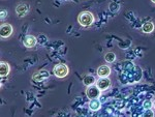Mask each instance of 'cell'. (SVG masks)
I'll list each match as a JSON object with an SVG mask.
<instances>
[{
    "instance_id": "1",
    "label": "cell",
    "mask_w": 155,
    "mask_h": 117,
    "mask_svg": "<svg viewBox=\"0 0 155 117\" xmlns=\"http://www.w3.org/2000/svg\"><path fill=\"white\" fill-rule=\"evenodd\" d=\"M94 22L93 15L89 12H83L80 14L79 16V23L80 25H82L83 27H88L91 26Z\"/></svg>"
},
{
    "instance_id": "2",
    "label": "cell",
    "mask_w": 155,
    "mask_h": 117,
    "mask_svg": "<svg viewBox=\"0 0 155 117\" xmlns=\"http://www.w3.org/2000/svg\"><path fill=\"white\" fill-rule=\"evenodd\" d=\"M68 74V68L65 64H57L54 68V75L57 78H64Z\"/></svg>"
},
{
    "instance_id": "3",
    "label": "cell",
    "mask_w": 155,
    "mask_h": 117,
    "mask_svg": "<svg viewBox=\"0 0 155 117\" xmlns=\"http://www.w3.org/2000/svg\"><path fill=\"white\" fill-rule=\"evenodd\" d=\"M12 33V27L11 24H3L0 28V35L2 38H6V37L11 36Z\"/></svg>"
},
{
    "instance_id": "4",
    "label": "cell",
    "mask_w": 155,
    "mask_h": 117,
    "mask_svg": "<svg viewBox=\"0 0 155 117\" xmlns=\"http://www.w3.org/2000/svg\"><path fill=\"white\" fill-rule=\"evenodd\" d=\"M101 89L98 87H95V86H89V88L86 90V94L87 96L90 99H97L99 96V93H101Z\"/></svg>"
},
{
    "instance_id": "5",
    "label": "cell",
    "mask_w": 155,
    "mask_h": 117,
    "mask_svg": "<svg viewBox=\"0 0 155 117\" xmlns=\"http://www.w3.org/2000/svg\"><path fill=\"white\" fill-rule=\"evenodd\" d=\"M111 85V81L107 79V77H102L99 80L96 81V86L98 87L101 90H106Z\"/></svg>"
},
{
    "instance_id": "6",
    "label": "cell",
    "mask_w": 155,
    "mask_h": 117,
    "mask_svg": "<svg viewBox=\"0 0 155 117\" xmlns=\"http://www.w3.org/2000/svg\"><path fill=\"white\" fill-rule=\"evenodd\" d=\"M28 12H29V6L27 5V4H25V3L19 4V5L17 6V8H16V12H17V15H18L19 17L26 16V15L28 14Z\"/></svg>"
},
{
    "instance_id": "7",
    "label": "cell",
    "mask_w": 155,
    "mask_h": 117,
    "mask_svg": "<svg viewBox=\"0 0 155 117\" xmlns=\"http://www.w3.org/2000/svg\"><path fill=\"white\" fill-rule=\"evenodd\" d=\"M23 43L26 48H32L36 45V38L33 35H27L24 38Z\"/></svg>"
},
{
    "instance_id": "8",
    "label": "cell",
    "mask_w": 155,
    "mask_h": 117,
    "mask_svg": "<svg viewBox=\"0 0 155 117\" xmlns=\"http://www.w3.org/2000/svg\"><path fill=\"white\" fill-rule=\"evenodd\" d=\"M110 74H111V69L107 65H101L97 69V75H98L101 78H102V77H107Z\"/></svg>"
},
{
    "instance_id": "9",
    "label": "cell",
    "mask_w": 155,
    "mask_h": 117,
    "mask_svg": "<svg viewBox=\"0 0 155 117\" xmlns=\"http://www.w3.org/2000/svg\"><path fill=\"white\" fill-rule=\"evenodd\" d=\"M49 77V73L46 71H42V72H39L38 74H35L33 76V80L34 81H37V82H41V81H44L45 79H47Z\"/></svg>"
},
{
    "instance_id": "10",
    "label": "cell",
    "mask_w": 155,
    "mask_h": 117,
    "mask_svg": "<svg viewBox=\"0 0 155 117\" xmlns=\"http://www.w3.org/2000/svg\"><path fill=\"white\" fill-rule=\"evenodd\" d=\"M9 73V66L5 62H1L0 63V76L6 77Z\"/></svg>"
},
{
    "instance_id": "11",
    "label": "cell",
    "mask_w": 155,
    "mask_h": 117,
    "mask_svg": "<svg viewBox=\"0 0 155 117\" xmlns=\"http://www.w3.org/2000/svg\"><path fill=\"white\" fill-rule=\"evenodd\" d=\"M89 108L91 109L92 111L99 110V108H101V102H99L97 99H91V101H90V103H89Z\"/></svg>"
},
{
    "instance_id": "12",
    "label": "cell",
    "mask_w": 155,
    "mask_h": 117,
    "mask_svg": "<svg viewBox=\"0 0 155 117\" xmlns=\"http://www.w3.org/2000/svg\"><path fill=\"white\" fill-rule=\"evenodd\" d=\"M142 30L145 33H151L152 31L154 30V24L151 23V22H147L145 23L143 26H142Z\"/></svg>"
},
{
    "instance_id": "13",
    "label": "cell",
    "mask_w": 155,
    "mask_h": 117,
    "mask_svg": "<svg viewBox=\"0 0 155 117\" xmlns=\"http://www.w3.org/2000/svg\"><path fill=\"white\" fill-rule=\"evenodd\" d=\"M83 83L85 84L86 86H91L93 83H95V79H94V77H92V76H86L84 78V80H83Z\"/></svg>"
},
{
    "instance_id": "14",
    "label": "cell",
    "mask_w": 155,
    "mask_h": 117,
    "mask_svg": "<svg viewBox=\"0 0 155 117\" xmlns=\"http://www.w3.org/2000/svg\"><path fill=\"white\" fill-rule=\"evenodd\" d=\"M104 59H106L107 62L112 63V62H114L115 59H116V55H115V53H113V52H107L106 54V56H104Z\"/></svg>"
},
{
    "instance_id": "15",
    "label": "cell",
    "mask_w": 155,
    "mask_h": 117,
    "mask_svg": "<svg viewBox=\"0 0 155 117\" xmlns=\"http://www.w3.org/2000/svg\"><path fill=\"white\" fill-rule=\"evenodd\" d=\"M143 106L145 109H147V110H149V109L152 108V102L151 101H145L143 103Z\"/></svg>"
},
{
    "instance_id": "16",
    "label": "cell",
    "mask_w": 155,
    "mask_h": 117,
    "mask_svg": "<svg viewBox=\"0 0 155 117\" xmlns=\"http://www.w3.org/2000/svg\"><path fill=\"white\" fill-rule=\"evenodd\" d=\"M6 15H7V12L6 11H3V9H2V11H1V19L6 18Z\"/></svg>"
},
{
    "instance_id": "17",
    "label": "cell",
    "mask_w": 155,
    "mask_h": 117,
    "mask_svg": "<svg viewBox=\"0 0 155 117\" xmlns=\"http://www.w3.org/2000/svg\"><path fill=\"white\" fill-rule=\"evenodd\" d=\"M146 115H152V116H154V114H153V113H151L150 111H148V112L146 113Z\"/></svg>"
},
{
    "instance_id": "18",
    "label": "cell",
    "mask_w": 155,
    "mask_h": 117,
    "mask_svg": "<svg viewBox=\"0 0 155 117\" xmlns=\"http://www.w3.org/2000/svg\"><path fill=\"white\" fill-rule=\"evenodd\" d=\"M151 1L153 2V3H155V0H151Z\"/></svg>"
},
{
    "instance_id": "19",
    "label": "cell",
    "mask_w": 155,
    "mask_h": 117,
    "mask_svg": "<svg viewBox=\"0 0 155 117\" xmlns=\"http://www.w3.org/2000/svg\"><path fill=\"white\" fill-rule=\"evenodd\" d=\"M153 106H154V108H155V101H154V103H153Z\"/></svg>"
}]
</instances>
